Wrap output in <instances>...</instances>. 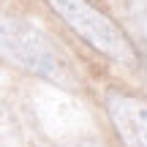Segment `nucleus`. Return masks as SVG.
<instances>
[{
    "label": "nucleus",
    "mask_w": 147,
    "mask_h": 147,
    "mask_svg": "<svg viewBox=\"0 0 147 147\" xmlns=\"http://www.w3.org/2000/svg\"><path fill=\"white\" fill-rule=\"evenodd\" d=\"M0 57L14 68L38 76L65 93L82 90V76L71 55L38 25L0 14Z\"/></svg>",
    "instance_id": "f257e3e1"
},
{
    "label": "nucleus",
    "mask_w": 147,
    "mask_h": 147,
    "mask_svg": "<svg viewBox=\"0 0 147 147\" xmlns=\"http://www.w3.org/2000/svg\"><path fill=\"white\" fill-rule=\"evenodd\" d=\"M44 3L95 52L106 55L109 60H117L123 65L139 63L136 47L123 33V27L115 25V19L98 11L93 3H87V0H44Z\"/></svg>",
    "instance_id": "f03ea898"
},
{
    "label": "nucleus",
    "mask_w": 147,
    "mask_h": 147,
    "mask_svg": "<svg viewBox=\"0 0 147 147\" xmlns=\"http://www.w3.org/2000/svg\"><path fill=\"white\" fill-rule=\"evenodd\" d=\"M109 123L123 147H147V98L128 90H109L104 98Z\"/></svg>",
    "instance_id": "7ed1b4c3"
},
{
    "label": "nucleus",
    "mask_w": 147,
    "mask_h": 147,
    "mask_svg": "<svg viewBox=\"0 0 147 147\" xmlns=\"http://www.w3.org/2000/svg\"><path fill=\"white\" fill-rule=\"evenodd\" d=\"M136 30H139V36L144 38V44H147V11H142V14H136Z\"/></svg>",
    "instance_id": "20e7f679"
},
{
    "label": "nucleus",
    "mask_w": 147,
    "mask_h": 147,
    "mask_svg": "<svg viewBox=\"0 0 147 147\" xmlns=\"http://www.w3.org/2000/svg\"><path fill=\"white\" fill-rule=\"evenodd\" d=\"M63 147H101L95 139H74V142H68V144H63Z\"/></svg>",
    "instance_id": "39448f33"
}]
</instances>
